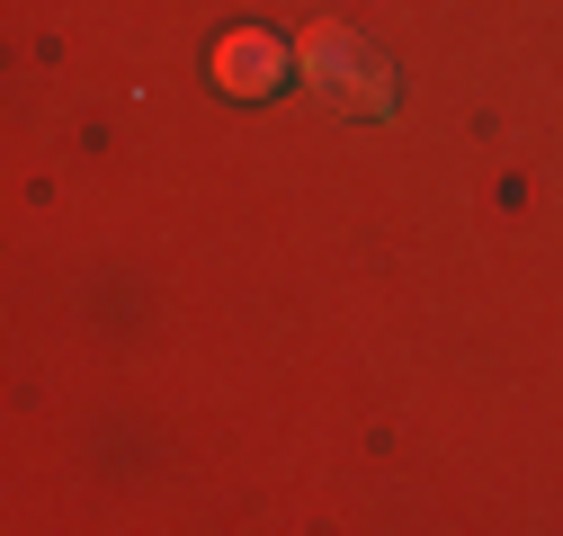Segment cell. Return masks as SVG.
Instances as JSON below:
<instances>
[{
	"instance_id": "cell-2",
	"label": "cell",
	"mask_w": 563,
	"mask_h": 536,
	"mask_svg": "<svg viewBox=\"0 0 563 536\" xmlns=\"http://www.w3.org/2000/svg\"><path fill=\"white\" fill-rule=\"evenodd\" d=\"M287 63H296V54L277 45L268 27H233V36H224V54H216V81H224L233 99H268L277 81H287Z\"/></svg>"
},
{
	"instance_id": "cell-1",
	"label": "cell",
	"mask_w": 563,
	"mask_h": 536,
	"mask_svg": "<svg viewBox=\"0 0 563 536\" xmlns=\"http://www.w3.org/2000/svg\"><path fill=\"white\" fill-rule=\"evenodd\" d=\"M296 72L322 108H349V116H385L394 108V63L367 45V36H349V27H313L296 45Z\"/></svg>"
}]
</instances>
